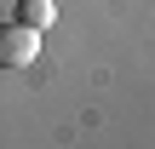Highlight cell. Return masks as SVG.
Instances as JSON below:
<instances>
[{
  "instance_id": "cell-1",
  "label": "cell",
  "mask_w": 155,
  "mask_h": 149,
  "mask_svg": "<svg viewBox=\"0 0 155 149\" xmlns=\"http://www.w3.org/2000/svg\"><path fill=\"white\" fill-rule=\"evenodd\" d=\"M40 57V29H29V23H0V69H29Z\"/></svg>"
},
{
  "instance_id": "cell-2",
  "label": "cell",
  "mask_w": 155,
  "mask_h": 149,
  "mask_svg": "<svg viewBox=\"0 0 155 149\" xmlns=\"http://www.w3.org/2000/svg\"><path fill=\"white\" fill-rule=\"evenodd\" d=\"M58 17V6L52 0H17V23H29V29H46Z\"/></svg>"
}]
</instances>
